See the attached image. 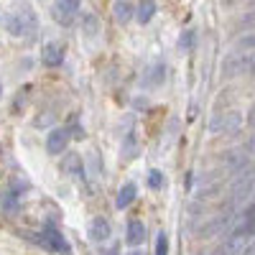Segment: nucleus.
<instances>
[{"instance_id":"obj_10","label":"nucleus","mask_w":255,"mask_h":255,"mask_svg":"<svg viewBox=\"0 0 255 255\" xmlns=\"http://www.w3.org/2000/svg\"><path fill=\"white\" fill-rule=\"evenodd\" d=\"M222 163L227 166V171L240 174V171H245V166H248V156L240 153V151H230V153L222 158Z\"/></svg>"},{"instance_id":"obj_14","label":"nucleus","mask_w":255,"mask_h":255,"mask_svg":"<svg viewBox=\"0 0 255 255\" xmlns=\"http://www.w3.org/2000/svg\"><path fill=\"white\" fill-rule=\"evenodd\" d=\"M113 10H115L118 23H128V20H130V18L135 15V10H133V3H128V0H115Z\"/></svg>"},{"instance_id":"obj_9","label":"nucleus","mask_w":255,"mask_h":255,"mask_svg":"<svg viewBox=\"0 0 255 255\" xmlns=\"http://www.w3.org/2000/svg\"><path fill=\"white\" fill-rule=\"evenodd\" d=\"M163 79H166V67L163 64H153V67L143 74L140 82H143V87H158V84H163Z\"/></svg>"},{"instance_id":"obj_2","label":"nucleus","mask_w":255,"mask_h":255,"mask_svg":"<svg viewBox=\"0 0 255 255\" xmlns=\"http://www.w3.org/2000/svg\"><path fill=\"white\" fill-rule=\"evenodd\" d=\"M243 72H250V54L235 49L232 54L225 56V61H222V74H225L227 79H232V77H240Z\"/></svg>"},{"instance_id":"obj_8","label":"nucleus","mask_w":255,"mask_h":255,"mask_svg":"<svg viewBox=\"0 0 255 255\" xmlns=\"http://www.w3.org/2000/svg\"><path fill=\"white\" fill-rule=\"evenodd\" d=\"M61 171L67 174V176H74V179H82L84 174V168H82V158L77 153H67L61 158Z\"/></svg>"},{"instance_id":"obj_22","label":"nucleus","mask_w":255,"mask_h":255,"mask_svg":"<svg viewBox=\"0 0 255 255\" xmlns=\"http://www.w3.org/2000/svg\"><path fill=\"white\" fill-rule=\"evenodd\" d=\"M248 125L255 128V105H253V110H250V115H248Z\"/></svg>"},{"instance_id":"obj_3","label":"nucleus","mask_w":255,"mask_h":255,"mask_svg":"<svg viewBox=\"0 0 255 255\" xmlns=\"http://www.w3.org/2000/svg\"><path fill=\"white\" fill-rule=\"evenodd\" d=\"M79 5H82L79 0H54L51 13H54V18L59 20L61 26H72L77 13H79Z\"/></svg>"},{"instance_id":"obj_23","label":"nucleus","mask_w":255,"mask_h":255,"mask_svg":"<svg viewBox=\"0 0 255 255\" xmlns=\"http://www.w3.org/2000/svg\"><path fill=\"white\" fill-rule=\"evenodd\" d=\"M248 151H250V153H255V133H253V138L248 140Z\"/></svg>"},{"instance_id":"obj_16","label":"nucleus","mask_w":255,"mask_h":255,"mask_svg":"<svg viewBox=\"0 0 255 255\" xmlns=\"http://www.w3.org/2000/svg\"><path fill=\"white\" fill-rule=\"evenodd\" d=\"M194 44H197L194 31H184V33L179 36V49H181V51H194Z\"/></svg>"},{"instance_id":"obj_17","label":"nucleus","mask_w":255,"mask_h":255,"mask_svg":"<svg viewBox=\"0 0 255 255\" xmlns=\"http://www.w3.org/2000/svg\"><path fill=\"white\" fill-rule=\"evenodd\" d=\"M238 28H240V31H253V28H255V5H253L250 10H245V15L238 20Z\"/></svg>"},{"instance_id":"obj_19","label":"nucleus","mask_w":255,"mask_h":255,"mask_svg":"<svg viewBox=\"0 0 255 255\" xmlns=\"http://www.w3.org/2000/svg\"><path fill=\"white\" fill-rule=\"evenodd\" d=\"M156 255H168V235L163 230L158 232V240H156Z\"/></svg>"},{"instance_id":"obj_15","label":"nucleus","mask_w":255,"mask_h":255,"mask_svg":"<svg viewBox=\"0 0 255 255\" xmlns=\"http://www.w3.org/2000/svg\"><path fill=\"white\" fill-rule=\"evenodd\" d=\"M156 15V3L153 0H140V5L135 10V18H138V23H148Z\"/></svg>"},{"instance_id":"obj_21","label":"nucleus","mask_w":255,"mask_h":255,"mask_svg":"<svg viewBox=\"0 0 255 255\" xmlns=\"http://www.w3.org/2000/svg\"><path fill=\"white\" fill-rule=\"evenodd\" d=\"M123 156H125V158H133V156H135V138H133V135H128V140H125V145H123Z\"/></svg>"},{"instance_id":"obj_26","label":"nucleus","mask_w":255,"mask_h":255,"mask_svg":"<svg viewBox=\"0 0 255 255\" xmlns=\"http://www.w3.org/2000/svg\"><path fill=\"white\" fill-rule=\"evenodd\" d=\"M0 95H3V84H0Z\"/></svg>"},{"instance_id":"obj_24","label":"nucleus","mask_w":255,"mask_h":255,"mask_svg":"<svg viewBox=\"0 0 255 255\" xmlns=\"http://www.w3.org/2000/svg\"><path fill=\"white\" fill-rule=\"evenodd\" d=\"M250 74H255V51L250 54Z\"/></svg>"},{"instance_id":"obj_25","label":"nucleus","mask_w":255,"mask_h":255,"mask_svg":"<svg viewBox=\"0 0 255 255\" xmlns=\"http://www.w3.org/2000/svg\"><path fill=\"white\" fill-rule=\"evenodd\" d=\"M125 255H145L143 250H130V253H125Z\"/></svg>"},{"instance_id":"obj_13","label":"nucleus","mask_w":255,"mask_h":255,"mask_svg":"<svg viewBox=\"0 0 255 255\" xmlns=\"http://www.w3.org/2000/svg\"><path fill=\"white\" fill-rule=\"evenodd\" d=\"M135 194H138L135 184H125V186H123V189L118 191V199H115L118 209H125V207H130V204L135 202Z\"/></svg>"},{"instance_id":"obj_5","label":"nucleus","mask_w":255,"mask_h":255,"mask_svg":"<svg viewBox=\"0 0 255 255\" xmlns=\"http://www.w3.org/2000/svg\"><path fill=\"white\" fill-rule=\"evenodd\" d=\"M67 143H69V130L67 128H54V130L49 133V138H46V151L51 156H61L64 151H67Z\"/></svg>"},{"instance_id":"obj_20","label":"nucleus","mask_w":255,"mask_h":255,"mask_svg":"<svg viewBox=\"0 0 255 255\" xmlns=\"http://www.w3.org/2000/svg\"><path fill=\"white\" fill-rule=\"evenodd\" d=\"M148 186H151V189H161L163 186V174L161 171H151V174H148Z\"/></svg>"},{"instance_id":"obj_11","label":"nucleus","mask_w":255,"mask_h":255,"mask_svg":"<svg viewBox=\"0 0 255 255\" xmlns=\"http://www.w3.org/2000/svg\"><path fill=\"white\" fill-rule=\"evenodd\" d=\"M90 238H92L95 243H105V240L110 238V222L102 220V217L92 220V225H90Z\"/></svg>"},{"instance_id":"obj_7","label":"nucleus","mask_w":255,"mask_h":255,"mask_svg":"<svg viewBox=\"0 0 255 255\" xmlns=\"http://www.w3.org/2000/svg\"><path fill=\"white\" fill-rule=\"evenodd\" d=\"M41 59H44V64L46 67H61V61H64V49H61V44H46L44 46V51H41Z\"/></svg>"},{"instance_id":"obj_12","label":"nucleus","mask_w":255,"mask_h":255,"mask_svg":"<svg viewBox=\"0 0 255 255\" xmlns=\"http://www.w3.org/2000/svg\"><path fill=\"white\" fill-rule=\"evenodd\" d=\"M125 240L130 243V245L145 243V225H143L140 220H130V222H128V235H125Z\"/></svg>"},{"instance_id":"obj_1","label":"nucleus","mask_w":255,"mask_h":255,"mask_svg":"<svg viewBox=\"0 0 255 255\" xmlns=\"http://www.w3.org/2000/svg\"><path fill=\"white\" fill-rule=\"evenodd\" d=\"M0 23L5 26L8 33L13 36H28L31 31H36V13L31 10V5H18V8H10L8 13H3Z\"/></svg>"},{"instance_id":"obj_18","label":"nucleus","mask_w":255,"mask_h":255,"mask_svg":"<svg viewBox=\"0 0 255 255\" xmlns=\"http://www.w3.org/2000/svg\"><path fill=\"white\" fill-rule=\"evenodd\" d=\"M235 49H240V51H255V31L240 36V38H238V44H235Z\"/></svg>"},{"instance_id":"obj_4","label":"nucleus","mask_w":255,"mask_h":255,"mask_svg":"<svg viewBox=\"0 0 255 255\" xmlns=\"http://www.w3.org/2000/svg\"><path fill=\"white\" fill-rule=\"evenodd\" d=\"M243 125V118H240V113H222V115H217L215 120H212V133H235L238 128Z\"/></svg>"},{"instance_id":"obj_6","label":"nucleus","mask_w":255,"mask_h":255,"mask_svg":"<svg viewBox=\"0 0 255 255\" xmlns=\"http://www.w3.org/2000/svg\"><path fill=\"white\" fill-rule=\"evenodd\" d=\"M41 243H44L46 248H51V250H56V253H69V243L64 240V235L51 225L41 232Z\"/></svg>"}]
</instances>
